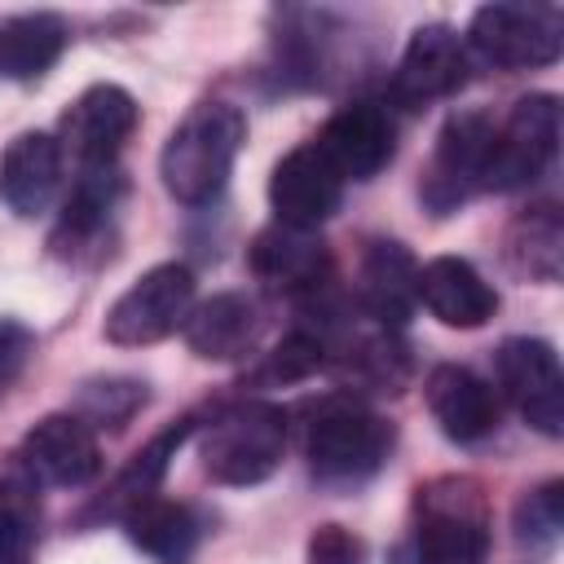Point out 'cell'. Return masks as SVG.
Returning a JSON list of instances; mask_svg holds the SVG:
<instances>
[{
    "label": "cell",
    "instance_id": "2e32d148",
    "mask_svg": "<svg viewBox=\"0 0 564 564\" xmlns=\"http://www.w3.org/2000/svg\"><path fill=\"white\" fill-rule=\"evenodd\" d=\"M423 397L436 427L458 445H471L498 427V392L467 366H436L423 383Z\"/></svg>",
    "mask_w": 564,
    "mask_h": 564
},
{
    "label": "cell",
    "instance_id": "cb8c5ba5",
    "mask_svg": "<svg viewBox=\"0 0 564 564\" xmlns=\"http://www.w3.org/2000/svg\"><path fill=\"white\" fill-rule=\"evenodd\" d=\"M119 203V176L115 167H84L66 207H62V238H93L110 220Z\"/></svg>",
    "mask_w": 564,
    "mask_h": 564
},
{
    "label": "cell",
    "instance_id": "5b68a950",
    "mask_svg": "<svg viewBox=\"0 0 564 564\" xmlns=\"http://www.w3.org/2000/svg\"><path fill=\"white\" fill-rule=\"evenodd\" d=\"M392 454V423L357 401H330L304 432V458L322 480H361Z\"/></svg>",
    "mask_w": 564,
    "mask_h": 564
},
{
    "label": "cell",
    "instance_id": "7c38bea8",
    "mask_svg": "<svg viewBox=\"0 0 564 564\" xmlns=\"http://www.w3.org/2000/svg\"><path fill=\"white\" fill-rule=\"evenodd\" d=\"M22 467L31 471V480L40 485H57V489H79L88 480H97L101 471V445L97 432L75 414H44L26 436H22Z\"/></svg>",
    "mask_w": 564,
    "mask_h": 564
},
{
    "label": "cell",
    "instance_id": "6da1fadb",
    "mask_svg": "<svg viewBox=\"0 0 564 564\" xmlns=\"http://www.w3.org/2000/svg\"><path fill=\"white\" fill-rule=\"evenodd\" d=\"M242 141H247V115L234 101H198L163 141L159 154L163 189L185 207L212 203L225 189Z\"/></svg>",
    "mask_w": 564,
    "mask_h": 564
},
{
    "label": "cell",
    "instance_id": "52a82bcc",
    "mask_svg": "<svg viewBox=\"0 0 564 564\" xmlns=\"http://www.w3.org/2000/svg\"><path fill=\"white\" fill-rule=\"evenodd\" d=\"M194 308V273L176 260L145 269L110 308L101 322V335L119 348H141V344H159L172 330L185 326Z\"/></svg>",
    "mask_w": 564,
    "mask_h": 564
},
{
    "label": "cell",
    "instance_id": "9a60e30c",
    "mask_svg": "<svg viewBox=\"0 0 564 564\" xmlns=\"http://www.w3.org/2000/svg\"><path fill=\"white\" fill-rule=\"evenodd\" d=\"M414 300L454 330H476L498 313V291L463 256H436L414 269Z\"/></svg>",
    "mask_w": 564,
    "mask_h": 564
},
{
    "label": "cell",
    "instance_id": "9c48e42d",
    "mask_svg": "<svg viewBox=\"0 0 564 564\" xmlns=\"http://www.w3.org/2000/svg\"><path fill=\"white\" fill-rule=\"evenodd\" d=\"M137 119L141 115H137V101L128 88L93 84L66 106L62 128H57V145H62V154H75L79 172L84 167H115Z\"/></svg>",
    "mask_w": 564,
    "mask_h": 564
},
{
    "label": "cell",
    "instance_id": "e0dca14e",
    "mask_svg": "<svg viewBox=\"0 0 564 564\" xmlns=\"http://www.w3.org/2000/svg\"><path fill=\"white\" fill-rule=\"evenodd\" d=\"M62 145L53 132H18L0 154V198L18 216H35L62 185Z\"/></svg>",
    "mask_w": 564,
    "mask_h": 564
},
{
    "label": "cell",
    "instance_id": "4fadbf2b",
    "mask_svg": "<svg viewBox=\"0 0 564 564\" xmlns=\"http://www.w3.org/2000/svg\"><path fill=\"white\" fill-rule=\"evenodd\" d=\"M344 198V181L339 172L317 154V145H295L291 154H282L273 163L269 176V207L278 216V225L291 229H317L322 220H330L339 212Z\"/></svg>",
    "mask_w": 564,
    "mask_h": 564
},
{
    "label": "cell",
    "instance_id": "5bb4252c",
    "mask_svg": "<svg viewBox=\"0 0 564 564\" xmlns=\"http://www.w3.org/2000/svg\"><path fill=\"white\" fill-rule=\"evenodd\" d=\"M467 84V44L449 22H423L410 31L401 66H397V97L410 106L454 97Z\"/></svg>",
    "mask_w": 564,
    "mask_h": 564
},
{
    "label": "cell",
    "instance_id": "7402d4cb",
    "mask_svg": "<svg viewBox=\"0 0 564 564\" xmlns=\"http://www.w3.org/2000/svg\"><path fill=\"white\" fill-rule=\"evenodd\" d=\"M66 22L57 13H18L0 22V75L40 79L66 48Z\"/></svg>",
    "mask_w": 564,
    "mask_h": 564
},
{
    "label": "cell",
    "instance_id": "277c9868",
    "mask_svg": "<svg viewBox=\"0 0 564 564\" xmlns=\"http://www.w3.org/2000/svg\"><path fill=\"white\" fill-rule=\"evenodd\" d=\"M489 551V516L471 480H432L419 489L414 564H480Z\"/></svg>",
    "mask_w": 564,
    "mask_h": 564
},
{
    "label": "cell",
    "instance_id": "30bf717a",
    "mask_svg": "<svg viewBox=\"0 0 564 564\" xmlns=\"http://www.w3.org/2000/svg\"><path fill=\"white\" fill-rule=\"evenodd\" d=\"M489 137H494V119H489L485 110H454V115L445 119V128L436 132L432 167H427V176H423V203H427L436 216L454 212L467 194L480 189Z\"/></svg>",
    "mask_w": 564,
    "mask_h": 564
},
{
    "label": "cell",
    "instance_id": "ba28073f",
    "mask_svg": "<svg viewBox=\"0 0 564 564\" xmlns=\"http://www.w3.org/2000/svg\"><path fill=\"white\" fill-rule=\"evenodd\" d=\"M494 375H498L502 397L520 410L529 427H538L551 441L564 436V370L546 339L538 335L502 339L494 357Z\"/></svg>",
    "mask_w": 564,
    "mask_h": 564
},
{
    "label": "cell",
    "instance_id": "d6986e66",
    "mask_svg": "<svg viewBox=\"0 0 564 564\" xmlns=\"http://www.w3.org/2000/svg\"><path fill=\"white\" fill-rule=\"evenodd\" d=\"M256 330H260V304L247 291H216L212 300H194L181 326L189 352L207 361L242 357L256 344Z\"/></svg>",
    "mask_w": 564,
    "mask_h": 564
},
{
    "label": "cell",
    "instance_id": "83f0119b",
    "mask_svg": "<svg viewBox=\"0 0 564 564\" xmlns=\"http://www.w3.org/2000/svg\"><path fill=\"white\" fill-rule=\"evenodd\" d=\"M308 564H366V546L344 524H317L308 538Z\"/></svg>",
    "mask_w": 564,
    "mask_h": 564
},
{
    "label": "cell",
    "instance_id": "ffe728a7",
    "mask_svg": "<svg viewBox=\"0 0 564 564\" xmlns=\"http://www.w3.org/2000/svg\"><path fill=\"white\" fill-rule=\"evenodd\" d=\"M123 529H128L132 546H141L159 564H185L198 546V516L185 502H172L159 494L132 502L123 511Z\"/></svg>",
    "mask_w": 564,
    "mask_h": 564
},
{
    "label": "cell",
    "instance_id": "44dd1931",
    "mask_svg": "<svg viewBox=\"0 0 564 564\" xmlns=\"http://www.w3.org/2000/svg\"><path fill=\"white\" fill-rule=\"evenodd\" d=\"M507 264L529 282H560L564 269V216L555 203L520 212L507 229Z\"/></svg>",
    "mask_w": 564,
    "mask_h": 564
},
{
    "label": "cell",
    "instance_id": "ac0fdd59",
    "mask_svg": "<svg viewBox=\"0 0 564 564\" xmlns=\"http://www.w3.org/2000/svg\"><path fill=\"white\" fill-rule=\"evenodd\" d=\"M251 269L273 291L295 295V291H317L322 286V278L330 273V256H326V242L317 238V229H291V225L273 220L251 242Z\"/></svg>",
    "mask_w": 564,
    "mask_h": 564
},
{
    "label": "cell",
    "instance_id": "484cf974",
    "mask_svg": "<svg viewBox=\"0 0 564 564\" xmlns=\"http://www.w3.org/2000/svg\"><path fill=\"white\" fill-rule=\"evenodd\" d=\"M564 529V485L546 480L542 489H533L529 498H520L516 507V538L529 546H551Z\"/></svg>",
    "mask_w": 564,
    "mask_h": 564
},
{
    "label": "cell",
    "instance_id": "8fae6325",
    "mask_svg": "<svg viewBox=\"0 0 564 564\" xmlns=\"http://www.w3.org/2000/svg\"><path fill=\"white\" fill-rule=\"evenodd\" d=\"M313 145L339 172L344 185L370 181L379 167H388V159L397 150V123L379 101H352L322 123Z\"/></svg>",
    "mask_w": 564,
    "mask_h": 564
},
{
    "label": "cell",
    "instance_id": "603a6c76",
    "mask_svg": "<svg viewBox=\"0 0 564 564\" xmlns=\"http://www.w3.org/2000/svg\"><path fill=\"white\" fill-rule=\"evenodd\" d=\"M414 260L397 242H375L361 260V300L375 322L397 326L414 304Z\"/></svg>",
    "mask_w": 564,
    "mask_h": 564
},
{
    "label": "cell",
    "instance_id": "f1b7e54d",
    "mask_svg": "<svg viewBox=\"0 0 564 564\" xmlns=\"http://www.w3.org/2000/svg\"><path fill=\"white\" fill-rule=\"evenodd\" d=\"M26 357H31V335L18 322H0V388L22 370Z\"/></svg>",
    "mask_w": 564,
    "mask_h": 564
},
{
    "label": "cell",
    "instance_id": "7a4b0ae2",
    "mask_svg": "<svg viewBox=\"0 0 564 564\" xmlns=\"http://www.w3.org/2000/svg\"><path fill=\"white\" fill-rule=\"evenodd\" d=\"M286 454V410L273 401H242L216 414L203 432V471L220 485H260Z\"/></svg>",
    "mask_w": 564,
    "mask_h": 564
},
{
    "label": "cell",
    "instance_id": "3957f363",
    "mask_svg": "<svg viewBox=\"0 0 564 564\" xmlns=\"http://www.w3.org/2000/svg\"><path fill=\"white\" fill-rule=\"evenodd\" d=\"M560 150V101L551 93H529L520 97L502 123H494L489 154H485V176L480 189H524L533 185Z\"/></svg>",
    "mask_w": 564,
    "mask_h": 564
},
{
    "label": "cell",
    "instance_id": "d4e9b609",
    "mask_svg": "<svg viewBox=\"0 0 564 564\" xmlns=\"http://www.w3.org/2000/svg\"><path fill=\"white\" fill-rule=\"evenodd\" d=\"M145 401V383H137V379H97V383H88L84 392H79V419L97 432V427H119L137 405Z\"/></svg>",
    "mask_w": 564,
    "mask_h": 564
},
{
    "label": "cell",
    "instance_id": "8992f818",
    "mask_svg": "<svg viewBox=\"0 0 564 564\" xmlns=\"http://www.w3.org/2000/svg\"><path fill=\"white\" fill-rule=\"evenodd\" d=\"M485 62L502 70H524V66H551L564 48V13L555 4H480L471 13L467 40Z\"/></svg>",
    "mask_w": 564,
    "mask_h": 564
},
{
    "label": "cell",
    "instance_id": "4316f807",
    "mask_svg": "<svg viewBox=\"0 0 564 564\" xmlns=\"http://www.w3.org/2000/svg\"><path fill=\"white\" fill-rule=\"evenodd\" d=\"M326 361V348H322V339L317 335H304V330H295V335H286L269 357H264V366H260V379H269V383H295V379H308L317 366Z\"/></svg>",
    "mask_w": 564,
    "mask_h": 564
}]
</instances>
